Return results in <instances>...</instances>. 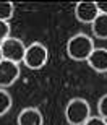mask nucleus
Segmentation results:
<instances>
[{
  "instance_id": "nucleus-3",
  "label": "nucleus",
  "mask_w": 107,
  "mask_h": 125,
  "mask_svg": "<svg viewBox=\"0 0 107 125\" xmlns=\"http://www.w3.org/2000/svg\"><path fill=\"white\" fill-rule=\"evenodd\" d=\"M49 59V51L47 47L39 41L31 42L26 47V54H24V60L23 63L26 65V68L29 70H41L44 65L47 63Z\"/></svg>"
},
{
  "instance_id": "nucleus-14",
  "label": "nucleus",
  "mask_w": 107,
  "mask_h": 125,
  "mask_svg": "<svg viewBox=\"0 0 107 125\" xmlns=\"http://www.w3.org/2000/svg\"><path fill=\"white\" fill-rule=\"evenodd\" d=\"M83 125H107V120L102 119V117H99V115H91Z\"/></svg>"
},
{
  "instance_id": "nucleus-5",
  "label": "nucleus",
  "mask_w": 107,
  "mask_h": 125,
  "mask_svg": "<svg viewBox=\"0 0 107 125\" xmlns=\"http://www.w3.org/2000/svg\"><path fill=\"white\" fill-rule=\"evenodd\" d=\"M97 15H99V10L96 2L83 0V2H78L75 5V18L83 24H91L97 18Z\"/></svg>"
},
{
  "instance_id": "nucleus-15",
  "label": "nucleus",
  "mask_w": 107,
  "mask_h": 125,
  "mask_svg": "<svg viewBox=\"0 0 107 125\" xmlns=\"http://www.w3.org/2000/svg\"><path fill=\"white\" fill-rule=\"evenodd\" d=\"M97 5V10L101 15H107V2H96Z\"/></svg>"
},
{
  "instance_id": "nucleus-1",
  "label": "nucleus",
  "mask_w": 107,
  "mask_h": 125,
  "mask_svg": "<svg viewBox=\"0 0 107 125\" xmlns=\"http://www.w3.org/2000/svg\"><path fill=\"white\" fill-rule=\"evenodd\" d=\"M94 47L96 46L93 37L84 32H78L71 36L67 42V55L75 62H86L91 52L94 51Z\"/></svg>"
},
{
  "instance_id": "nucleus-13",
  "label": "nucleus",
  "mask_w": 107,
  "mask_h": 125,
  "mask_svg": "<svg viewBox=\"0 0 107 125\" xmlns=\"http://www.w3.org/2000/svg\"><path fill=\"white\" fill-rule=\"evenodd\" d=\"M10 32H11V26L8 21H0V44L10 37Z\"/></svg>"
},
{
  "instance_id": "nucleus-11",
  "label": "nucleus",
  "mask_w": 107,
  "mask_h": 125,
  "mask_svg": "<svg viewBox=\"0 0 107 125\" xmlns=\"http://www.w3.org/2000/svg\"><path fill=\"white\" fill-rule=\"evenodd\" d=\"M15 16V3L13 2H0V21H8Z\"/></svg>"
},
{
  "instance_id": "nucleus-16",
  "label": "nucleus",
  "mask_w": 107,
  "mask_h": 125,
  "mask_svg": "<svg viewBox=\"0 0 107 125\" xmlns=\"http://www.w3.org/2000/svg\"><path fill=\"white\" fill-rule=\"evenodd\" d=\"M3 60V55H2V49H0V62Z\"/></svg>"
},
{
  "instance_id": "nucleus-2",
  "label": "nucleus",
  "mask_w": 107,
  "mask_h": 125,
  "mask_svg": "<svg viewBox=\"0 0 107 125\" xmlns=\"http://www.w3.org/2000/svg\"><path fill=\"white\" fill-rule=\"evenodd\" d=\"M91 117V106L84 97H71L65 107V119L68 125H83Z\"/></svg>"
},
{
  "instance_id": "nucleus-8",
  "label": "nucleus",
  "mask_w": 107,
  "mask_h": 125,
  "mask_svg": "<svg viewBox=\"0 0 107 125\" xmlns=\"http://www.w3.org/2000/svg\"><path fill=\"white\" fill-rule=\"evenodd\" d=\"M88 65L96 73H107V49L106 47H94L91 55L88 57Z\"/></svg>"
},
{
  "instance_id": "nucleus-9",
  "label": "nucleus",
  "mask_w": 107,
  "mask_h": 125,
  "mask_svg": "<svg viewBox=\"0 0 107 125\" xmlns=\"http://www.w3.org/2000/svg\"><path fill=\"white\" fill-rule=\"evenodd\" d=\"M91 32L96 39L107 41V15H97V18L91 23Z\"/></svg>"
},
{
  "instance_id": "nucleus-4",
  "label": "nucleus",
  "mask_w": 107,
  "mask_h": 125,
  "mask_svg": "<svg viewBox=\"0 0 107 125\" xmlns=\"http://www.w3.org/2000/svg\"><path fill=\"white\" fill-rule=\"evenodd\" d=\"M26 44L23 42V39L19 37H13L10 36L8 39H5L2 44H0V49H2V55H3L5 60L15 62L18 63L24 60V54H26Z\"/></svg>"
},
{
  "instance_id": "nucleus-7",
  "label": "nucleus",
  "mask_w": 107,
  "mask_h": 125,
  "mask_svg": "<svg viewBox=\"0 0 107 125\" xmlns=\"http://www.w3.org/2000/svg\"><path fill=\"white\" fill-rule=\"evenodd\" d=\"M16 125H44V115L37 107H24L16 117Z\"/></svg>"
},
{
  "instance_id": "nucleus-10",
  "label": "nucleus",
  "mask_w": 107,
  "mask_h": 125,
  "mask_svg": "<svg viewBox=\"0 0 107 125\" xmlns=\"http://www.w3.org/2000/svg\"><path fill=\"white\" fill-rule=\"evenodd\" d=\"M11 94L7 91V89L0 88V117L5 115V114H8L10 109H11Z\"/></svg>"
},
{
  "instance_id": "nucleus-12",
  "label": "nucleus",
  "mask_w": 107,
  "mask_h": 125,
  "mask_svg": "<svg viewBox=\"0 0 107 125\" xmlns=\"http://www.w3.org/2000/svg\"><path fill=\"white\" fill-rule=\"evenodd\" d=\"M97 112H99V117H102V119L107 120V93L99 97V101H97Z\"/></svg>"
},
{
  "instance_id": "nucleus-6",
  "label": "nucleus",
  "mask_w": 107,
  "mask_h": 125,
  "mask_svg": "<svg viewBox=\"0 0 107 125\" xmlns=\"http://www.w3.org/2000/svg\"><path fill=\"white\" fill-rule=\"evenodd\" d=\"M19 65L10 60H2L0 62V88L7 89L8 86L15 84V81L19 78Z\"/></svg>"
}]
</instances>
